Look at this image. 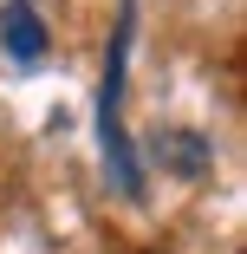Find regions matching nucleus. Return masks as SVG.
<instances>
[{"instance_id": "obj_1", "label": "nucleus", "mask_w": 247, "mask_h": 254, "mask_svg": "<svg viewBox=\"0 0 247 254\" xmlns=\"http://www.w3.org/2000/svg\"><path fill=\"white\" fill-rule=\"evenodd\" d=\"M130 26H137V13H130V0H124V13H117V26H111V53H104V91H98V143H104V170H111V183H117L130 202H143V163H137L130 130H124V65H130Z\"/></svg>"}, {"instance_id": "obj_2", "label": "nucleus", "mask_w": 247, "mask_h": 254, "mask_svg": "<svg viewBox=\"0 0 247 254\" xmlns=\"http://www.w3.org/2000/svg\"><path fill=\"white\" fill-rule=\"evenodd\" d=\"M0 46H7V59H20V65L46 59V20L26 0H7V7H0Z\"/></svg>"}, {"instance_id": "obj_3", "label": "nucleus", "mask_w": 247, "mask_h": 254, "mask_svg": "<svg viewBox=\"0 0 247 254\" xmlns=\"http://www.w3.org/2000/svg\"><path fill=\"white\" fill-rule=\"evenodd\" d=\"M156 157H163V170H176L182 183H202L208 163H215L202 130H163V137H156Z\"/></svg>"}]
</instances>
